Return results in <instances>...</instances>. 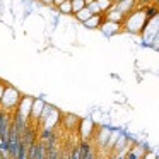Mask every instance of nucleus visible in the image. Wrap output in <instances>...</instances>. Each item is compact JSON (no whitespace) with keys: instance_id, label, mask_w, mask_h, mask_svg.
<instances>
[{"instance_id":"7ed1b4c3","label":"nucleus","mask_w":159,"mask_h":159,"mask_svg":"<svg viewBox=\"0 0 159 159\" xmlns=\"http://www.w3.org/2000/svg\"><path fill=\"white\" fill-rule=\"evenodd\" d=\"M58 125L63 127L65 130H74V128H79L80 118L72 115V113H60V123Z\"/></svg>"},{"instance_id":"9d476101","label":"nucleus","mask_w":159,"mask_h":159,"mask_svg":"<svg viewBox=\"0 0 159 159\" xmlns=\"http://www.w3.org/2000/svg\"><path fill=\"white\" fill-rule=\"evenodd\" d=\"M5 86H7L5 82H0V98H2V94H4V89H5Z\"/></svg>"},{"instance_id":"f257e3e1","label":"nucleus","mask_w":159,"mask_h":159,"mask_svg":"<svg viewBox=\"0 0 159 159\" xmlns=\"http://www.w3.org/2000/svg\"><path fill=\"white\" fill-rule=\"evenodd\" d=\"M19 101H21V93H19L16 87L12 86H5L4 89V94L0 98V110L7 111V113H14L16 108H17Z\"/></svg>"},{"instance_id":"9b49d317","label":"nucleus","mask_w":159,"mask_h":159,"mask_svg":"<svg viewBox=\"0 0 159 159\" xmlns=\"http://www.w3.org/2000/svg\"><path fill=\"white\" fill-rule=\"evenodd\" d=\"M62 2H65V0H53V4H52V5H53V7H58Z\"/></svg>"},{"instance_id":"1a4fd4ad","label":"nucleus","mask_w":159,"mask_h":159,"mask_svg":"<svg viewBox=\"0 0 159 159\" xmlns=\"http://www.w3.org/2000/svg\"><path fill=\"white\" fill-rule=\"evenodd\" d=\"M84 7H86V0H72V14L79 12Z\"/></svg>"},{"instance_id":"39448f33","label":"nucleus","mask_w":159,"mask_h":159,"mask_svg":"<svg viewBox=\"0 0 159 159\" xmlns=\"http://www.w3.org/2000/svg\"><path fill=\"white\" fill-rule=\"evenodd\" d=\"M145 152L147 151H145L144 145H139V144L130 145V147L125 151V159H142Z\"/></svg>"},{"instance_id":"20e7f679","label":"nucleus","mask_w":159,"mask_h":159,"mask_svg":"<svg viewBox=\"0 0 159 159\" xmlns=\"http://www.w3.org/2000/svg\"><path fill=\"white\" fill-rule=\"evenodd\" d=\"M33 101H34V98H33V96H21V101H19L16 111H17L19 115H22L24 118H28V120H29L31 108H33Z\"/></svg>"},{"instance_id":"f03ea898","label":"nucleus","mask_w":159,"mask_h":159,"mask_svg":"<svg viewBox=\"0 0 159 159\" xmlns=\"http://www.w3.org/2000/svg\"><path fill=\"white\" fill-rule=\"evenodd\" d=\"M29 159H46V145L41 139H36L29 145Z\"/></svg>"},{"instance_id":"f8f14e48","label":"nucleus","mask_w":159,"mask_h":159,"mask_svg":"<svg viewBox=\"0 0 159 159\" xmlns=\"http://www.w3.org/2000/svg\"><path fill=\"white\" fill-rule=\"evenodd\" d=\"M34 2H39V0H34Z\"/></svg>"},{"instance_id":"423d86ee","label":"nucleus","mask_w":159,"mask_h":159,"mask_svg":"<svg viewBox=\"0 0 159 159\" xmlns=\"http://www.w3.org/2000/svg\"><path fill=\"white\" fill-rule=\"evenodd\" d=\"M16 159H29V145L26 144V140H22V137H21V145H19Z\"/></svg>"},{"instance_id":"6e6552de","label":"nucleus","mask_w":159,"mask_h":159,"mask_svg":"<svg viewBox=\"0 0 159 159\" xmlns=\"http://www.w3.org/2000/svg\"><path fill=\"white\" fill-rule=\"evenodd\" d=\"M57 9H58L62 14H67V16L72 14V0H65V2H62Z\"/></svg>"},{"instance_id":"0eeeda50","label":"nucleus","mask_w":159,"mask_h":159,"mask_svg":"<svg viewBox=\"0 0 159 159\" xmlns=\"http://www.w3.org/2000/svg\"><path fill=\"white\" fill-rule=\"evenodd\" d=\"M74 16H75V19H77V21H80V22H86L87 19H89L91 16H93V12H91L87 7H84V9H80L79 12H75Z\"/></svg>"}]
</instances>
